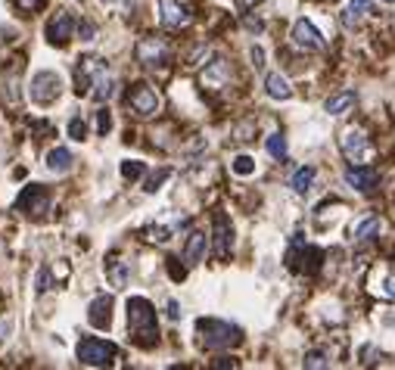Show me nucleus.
Segmentation results:
<instances>
[{"label": "nucleus", "mask_w": 395, "mask_h": 370, "mask_svg": "<svg viewBox=\"0 0 395 370\" xmlns=\"http://www.w3.org/2000/svg\"><path fill=\"white\" fill-rule=\"evenodd\" d=\"M16 208L25 215H31V218H41V215L50 208V196H47V190L41 184H31L22 190V196L16 199Z\"/></svg>", "instance_id": "6e6552de"}, {"label": "nucleus", "mask_w": 395, "mask_h": 370, "mask_svg": "<svg viewBox=\"0 0 395 370\" xmlns=\"http://www.w3.org/2000/svg\"><path fill=\"white\" fill-rule=\"evenodd\" d=\"M212 243H215V259L224 261L231 255V246H233V227L227 221L224 212H215L212 215Z\"/></svg>", "instance_id": "1a4fd4ad"}, {"label": "nucleus", "mask_w": 395, "mask_h": 370, "mask_svg": "<svg viewBox=\"0 0 395 370\" xmlns=\"http://www.w3.org/2000/svg\"><path fill=\"white\" fill-rule=\"evenodd\" d=\"M377 231H380V218H373V215H371V218L358 221V224L352 227V237L358 240V243H364V240H371Z\"/></svg>", "instance_id": "5701e85b"}, {"label": "nucleus", "mask_w": 395, "mask_h": 370, "mask_svg": "<svg viewBox=\"0 0 395 370\" xmlns=\"http://www.w3.org/2000/svg\"><path fill=\"white\" fill-rule=\"evenodd\" d=\"M314 174H318V171H314V168H311V165H302V168H299V171H296V174H293V180H290V187H293V190H296V193H299V196H305V193H308V190H311V184H314Z\"/></svg>", "instance_id": "4be33fe9"}, {"label": "nucleus", "mask_w": 395, "mask_h": 370, "mask_svg": "<svg viewBox=\"0 0 395 370\" xmlns=\"http://www.w3.org/2000/svg\"><path fill=\"white\" fill-rule=\"evenodd\" d=\"M339 150H343V156L349 159L352 165H364V162H371V156H373V146H371V140H367V134L361 131V128H349V131H343V137H339Z\"/></svg>", "instance_id": "39448f33"}, {"label": "nucleus", "mask_w": 395, "mask_h": 370, "mask_svg": "<svg viewBox=\"0 0 395 370\" xmlns=\"http://www.w3.org/2000/svg\"><path fill=\"white\" fill-rule=\"evenodd\" d=\"M206 56H209V47H199V50L190 56V63H187V65H203V59H206Z\"/></svg>", "instance_id": "e433bc0d"}, {"label": "nucleus", "mask_w": 395, "mask_h": 370, "mask_svg": "<svg viewBox=\"0 0 395 370\" xmlns=\"http://www.w3.org/2000/svg\"><path fill=\"white\" fill-rule=\"evenodd\" d=\"M59 93H63V78H59L56 72L44 69V72H35V75H31V84H29L31 103L50 106V103H56L59 100Z\"/></svg>", "instance_id": "7ed1b4c3"}, {"label": "nucleus", "mask_w": 395, "mask_h": 370, "mask_svg": "<svg viewBox=\"0 0 395 370\" xmlns=\"http://www.w3.org/2000/svg\"><path fill=\"white\" fill-rule=\"evenodd\" d=\"M371 6H373V0H352V3L343 10V25L346 29H358V25L367 19Z\"/></svg>", "instance_id": "f3484780"}, {"label": "nucleus", "mask_w": 395, "mask_h": 370, "mask_svg": "<svg viewBox=\"0 0 395 370\" xmlns=\"http://www.w3.org/2000/svg\"><path fill=\"white\" fill-rule=\"evenodd\" d=\"M355 91H343V93H336V97H330L324 103V109H327V116H346V112L355 106Z\"/></svg>", "instance_id": "aec40b11"}, {"label": "nucleus", "mask_w": 395, "mask_h": 370, "mask_svg": "<svg viewBox=\"0 0 395 370\" xmlns=\"http://www.w3.org/2000/svg\"><path fill=\"white\" fill-rule=\"evenodd\" d=\"M144 174V162H122V178L125 180H137Z\"/></svg>", "instance_id": "7c9ffc66"}, {"label": "nucleus", "mask_w": 395, "mask_h": 370, "mask_svg": "<svg viewBox=\"0 0 395 370\" xmlns=\"http://www.w3.org/2000/svg\"><path fill=\"white\" fill-rule=\"evenodd\" d=\"M78 35H82V41H93V38H97V25L84 19V22L78 25Z\"/></svg>", "instance_id": "473e14b6"}, {"label": "nucleus", "mask_w": 395, "mask_h": 370, "mask_svg": "<svg viewBox=\"0 0 395 370\" xmlns=\"http://www.w3.org/2000/svg\"><path fill=\"white\" fill-rule=\"evenodd\" d=\"M302 364H305L308 370H314V367H327V364H330V361H327V355H324V352H308Z\"/></svg>", "instance_id": "c756f323"}, {"label": "nucleus", "mask_w": 395, "mask_h": 370, "mask_svg": "<svg viewBox=\"0 0 395 370\" xmlns=\"http://www.w3.org/2000/svg\"><path fill=\"white\" fill-rule=\"evenodd\" d=\"M128 327L137 336L140 346H153L159 339V324H156V308L144 299V295H134L128 299Z\"/></svg>", "instance_id": "f257e3e1"}, {"label": "nucleus", "mask_w": 395, "mask_h": 370, "mask_svg": "<svg viewBox=\"0 0 395 370\" xmlns=\"http://www.w3.org/2000/svg\"><path fill=\"white\" fill-rule=\"evenodd\" d=\"M93 87H97V91H93V100H97V103H103V100H109L112 93H116V82L106 75V63L100 65L97 75H93Z\"/></svg>", "instance_id": "412c9836"}, {"label": "nucleus", "mask_w": 395, "mask_h": 370, "mask_svg": "<svg viewBox=\"0 0 395 370\" xmlns=\"http://www.w3.org/2000/svg\"><path fill=\"white\" fill-rule=\"evenodd\" d=\"M13 6H16L19 13H31V10H38V6H44V0H13Z\"/></svg>", "instance_id": "72a5a7b5"}, {"label": "nucleus", "mask_w": 395, "mask_h": 370, "mask_svg": "<svg viewBox=\"0 0 395 370\" xmlns=\"http://www.w3.org/2000/svg\"><path fill=\"white\" fill-rule=\"evenodd\" d=\"M373 293H380L383 299H395V271L383 274V277L377 280V286H373Z\"/></svg>", "instance_id": "cd10ccee"}, {"label": "nucleus", "mask_w": 395, "mask_h": 370, "mask_svg": "<svg viewBox=\"0 0 395 370\" xmlns=\"http://www.w3.org/2000/svg\"><path fill=\"white\" fill-rule=\"evenodd\" d=\"M10 330H13L10 321H0V348H3V342H6V336H10Z\"/></svg>", "instance_id": "4c0bfd02"}, {"label": "nucleus", "mask_w": 395, "mask_h": 370, "mask_svg": "<svg viewBox=\"0 0 395 370\" xmlns=\"http://www.w3.org/2000/svg\"><path fill=\"white\" fill-rule=\"evenodd\" d=\"M72 165H75V156H72L65 146H56V150L47 153V168H50L53 174H65L72 171Z\"/></svg>", "instance_id": "6ab92c4d"}, {"label": "nucleus", "mask_w": 395, "mask_h": 370, "mask_svg": "<svg viewBox=\"0 0 395 370\" xmlns=\"http://www.w3.org/2000/svg\"><path fill=\"white\" fill-rule=\"evenodd\" d=\"M106 274H109L112 286H125V284H128V265H125V261H118V259L106 261Z\"/></svg>", "instance_id": "b1692460"}, {"label": "nucleus", "mask_w": 395, "mask_h": 370, "mask_svg": "<svg viewBox=\"0 0 395 370\" xmlns=\"http://www.w3.org/2000/svg\"><path fill=\"white\" fill-rule=\"evenodd\" d=\"M134 53H137V63L144 65H162L169 59V47H165L162 38H144Z\"/></svg>", "instance_id": "f8f14e48"}, {"label": "nucleus", "mask_w": 395, "mask_h": 370, "mask_svg": "<svg viewBox=\"0 0 395 370\" xmlns=\"http://www.w3.org/2000/svg\"><path fill=\"white\" fill-rule=\"evenodd\" d=\"M227 78H231V69H227V63L224 59H215V63H209L206 65V72H203V87H209V91H218V87H224L227 84Z\"/></svg>", "instance_id": "2eb2a0df"}, {"label": "nucleus", "mask_w": 395, "mask_h": 370, "mask_svg": "<svg viewBox=\"0 0 395 370\" xmlns=\"http://www.w3.org/2000/svg\"><path fill=\"white\" fill-rule=\"evenodd\" d=\"M196 333H199V339H203L206 348H231L243 339L240 327L227 324V321H218V318H199Z\"/></svg>", "instance_id": "f03ea898"}, {"label": "nucleus", "mask_w": 395, "mask_h": 370, "mask_svg": "<svg viewBox=\"0 0 395 370\" xmlns=\"http://www.w3.org/2000/svg\"><path fill=\"white\" fill-rule=\"evenodd\" d=\"M262 59H265V53H262V47H252V63H256V69H262Z\"/></svg>", "instance_id": "58836bf2"}, {"label": "nucleus", "mask_w": 395, "mask_h": 370, "mask_svg": "<svg viewBox=\"0 0 395 370\" xmlns=\"http://www.w3.org/2000/svg\"><path fill=\"white\" fill-rule=\"evenodd\" d=\"M109 128H112V116H109L106 109H100V112H97V131H100V134H106Z\"/></svg>", "instance_id": "f704fd0d"}, {"label": "nucleus", "mask_w": 395, "mask_h": 370, "mask_svg": "<svg viewBox=\"0 0 395 370\" xmlns=\"http://www.w3.org/2000/svg\"><path fill=\"white\" fill-rule=\"evenodd\" d=\"M159 22L169 31L187 29V25H190V13H187V6H180L178 0H159Z\"/></svg>", "instance_id": "9b49d317"}, {"label": "nucleus", "mask_w": 395, "mask_h": 370, "mask_svg": "<svg viewBox=\"0 0 395 370\" xmlns=\"http://www.w3.org/2000/svg\"><path fill=\"white\" fill-rule=\"evenodd\" d=\"M265 150H268V156H274V159H286V137L284 134H271V137L265 140Z\"/></svg>", "instance_id": "a878e982"}, {"label": "nucleus", "mask_w": 395, "mask_h": 370, "mask_svg": "<svg viewBox=\"0 0 395 370\" xmlns=\"http://www.w3.org/2000/svg\"><path fill=\"white\" fill-rule=\"evenodd\" d=\"M69 137L78 140V144H82V140H88V125H84L82 118H72V122H69Z\"/></svg>", "instance_id": "c85d7f7f"}, {"label": "nucleus", "mask_w": 395, "mask_h": 370, "mask_svg": "<svg viewBox=\"0 0 395 370\" xmlns=\"http://www.w3.org/2000/svg\"><path fill=\"white\" fill-rule=\"evenodd\" d=\"M118 355V348L112 346V342L106 339H97V336H84L82 342H78V361L88 367H106L112 364Z\"/></svg>", "instance_id": "20e7f679"}, {"label": "nucleus", "mask_w": 395, "mask_h": 370, "mask_svg": "<svg viewBox=\"0 0 395 370\" xmlns=\"http://www.w3.org/2000/svg\"><path fill=\"white\" fill-rule=\"evenodd\" d=\"M231 171L240 174V178H249V174H256V159L252 156H237L231 162Z\"/></svg>", "instance_id": "bb28decb"}, {"label": "nucleus", "mask_w": 395, "mask_h": 370, "mask_svg": "<svg viewBox=\"0 0 395 370\" xmlns=\"http://www.w3.org/2000/svg\"><path fill=\"white\" fill-rule=\"evenodd\" d=\"M215 367H237V361H233V358H218Z\"/></svg>", "instance_id": "ea45409f"}, {"label": "nucleus", "mask_w": 395, "mask_h": 370, "mask_svg": "<svg viewBox=\"0 0 395 370\" xmlns=\"http://www.w3.org/2000/svg\"><path fill=\"white\" fill-rule=\"evenodd\" d=\"M206 246H209V237H206L203 231H193L184 243V261L187 265H199L203 255H206Z\"/></svg>", "instance_id": "dca6fc26"}, {"label": "nucleus", "mask_w": 395, "mask_h": 370, "mask_svg": "<svg viewBox=\"0 0 395 370\" xmlns=\"http://www.w3.org/2000/svg\"><path fill=\"white\" fill-rule=\"evenodd\" d=\"M171 174H175V171H171V168H159V171H153L150 178L144 180V190H146V193H156V190H162V184L171 178Z\"/></svg>", "instance_id": "393cba45"}, {"label": "nucleus", "mask_w": 395, "mask_h": 370, "mask_svg": "<svg viewBox=\"0 0 395 370\" xmlns=\"http://www.w3.org/2000/svg\"><path fill=\"white\" fill-rule=\"evenodd\" d=\"M392 3H395V0H392Z\"/></svg>", "instance_id": "37998d69"}, {"label": "nucleus", "mask_w": 395, "mask_h": 370, "mask_svg": "<svg viewBox=\"0 0 395 370\" xmlns=\"http://www.w3.org/2000/svg\"><path fill=\"white\" fill-rule=\"evenodd\" d=\"M50 289V271H41L38 274V295H44Z\"/></svg>", "instance_id": "c9c22d12"}, {"label": "nucleus", "mask_w": 395, "mask_h": 370, "mask_svg": "<svg viewBox=\"0 0 395 370\" xmlns=\"http://www.w3.org/2000/svg\"><path fill=\"white\" fill-rule=\"evenodd\" d=\"M265 93L271 100H290L293 97V87H290V82H286L280 72H268L265 75Z\"/></svg>", "instance_id": "a211bd4d"}, {"label": "nucleus", "mask_w": 395, "mask_h": 370, "mask_svg": "<svg viewBox=\"0 0 395 370\" xmlns=\"http://www.w3.org/2000/svg\"><path fill=\"white\" fill-rule=\"evenodd\" d=\"M75 31V19H72L69 10H56V16L47 22V41L56 44V47H65Z\"/></svg>", "instance_id": "9d476101"}, {"label": "nucleus", "mask_w": 395, "mask_h": 370, "mask_svg": "<svg viewBox=\"0 0 395 370\" xmlns=\"http://www.w3.org/2000/svg\"><path fill=\"white\" fill-rule=\"evenodd\" d=\"M346 184H349L352 190H358V193H371L373 187L380 184V174L373 171V168H367V165H352L349 171H346Z\"/></svg>", "instance_id": "ddd939ff"}, {"label": "nucleus", "mask_w": 395, "mask_h": 370, "mask_svg": "<svg viewBox=\"0 0 395 370\" xmlns=\"http://www.w3.org/2000/svg\"><path fill=\"white\" fill-rule=\"evenodd\" d=\"M256 3H262V0H246V6H256Z\"/></svg>", "instance_id": "79ce46f5"}, {"label": "nucleus", "mask_w": 395, "mask_h": 370, "mask_svg": "<svg viewBox=\"0 0 395 370\" xmlns=\"http://www.w3.org/2000/svg\"><path fill=\"white\" fill-rule=\"evenodd\" d=\"M88 321H91V327H97V330H109L112 324V295H97V299L88 305Z\"/></svg>", "instance_id": "4468645a"}, {"label": "nucleus", "mask_w": 395, "mask_h": 370, "mask_svg": "<svg viewBox=\"0 0 395 370\" xmlns=\"http://www.w3.org/2000/svg\"><path fill=\"white\" fill-rule=\"evenodd\" d=\"M293 44L299 47V50H324L327 47V41H324V35H320L318 29H314V22L311 19H296L293 22Z\"/></svg>", "instance_id": "0eeeda50"}, {"label": "nucleus", "mask_w": 395, "mask_h": 370, "mask_svg": "<svg viewBox=\"0 0 395 370\" xmlns=\"http://www.w3.org/2000/svg\"><path fill=\"white\" fill-rule=\"evenodd\" d=\"M128 106H131V112H137L140 118L156 116V112H159V93H156V87L146 84V82L131 84V91H128Z\"/></svg>", "instance_id": "423d86ee"}, {"label": "nucleus", "mask_w": 395, "mask_h": 370, "mask_svg": "<svg viewBox=\"0 0 395 370\" xmlns=\"http://www.w3.org/2000/svg\"><path fill=\"white\" fill-rule=\"evenodd\" d=\"M146 233H150L153 243H169L171 240V227H150Z\"/></svg>", "instance_id": "2f4dec72"}, {"label": "nucleus", "mask_w": 395, "mask_h": 370, "mask_svg": "<svg viewBox=\"0 0 395 370\" xmlns=\"http://www.w3.org/2000/svg\"><path fill=\"white\" fill-rule=\"evenodd\" d=\"M178 314H180L178 311V302H169V318H178Z\"/></svg>", "instance_id": "a19ab883"}]
</instances>
